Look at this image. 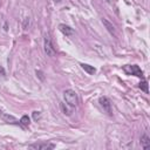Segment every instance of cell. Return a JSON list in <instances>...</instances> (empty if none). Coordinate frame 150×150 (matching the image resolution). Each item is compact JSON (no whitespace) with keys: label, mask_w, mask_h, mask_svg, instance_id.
<instances>
[{"label":"cell","mask_w":150,"mask_h":150,"mask_svg":"<svg viewBox=\"0 0 150 150\" xmlns=\"http://www.w3.org/2000/svg\"><path fill=\"white\" fill-rule=\"evenodd\" d=\"M63 98L66 101V103L71 107V108H75L79 103V97H77V94L75 90L73 89H66L63 91Z\"/></svg>","instance_id":"cell-1"},{"label":"cell","mask_w":150,"mask_h":150,"mask_svg":"<svg viewBox=\"0 0 150 150\" xmlns=\"http://www.w3.org/2000/svg\"><path fill=\"white\" fill-rule=\"evenodd\" d=\"M122 69L127 75H134V76L143 79V71L137 64H125L122 67Z\"/></svg>","instance_id":"cell-2"},{"label":"cell","mask_w":150,"mask_h":150,"mask_svg":"<svg viewBox=\"0 0 150 150\" xmlns=\"http://www.w3.org/2000/svg\"><path fill=\"white\" fill-rule=\"evenodd\" d=\"M43 49H45V53L47 54V56H55V49L52 45V40L49 38V35H46L45 36V40H43Z\"/></svg>","instance_id":"cell-3"},{"label":"cell","mask_w":150,"mask_h":150,"mask_svg":"<svg viewBox=\"0 0 150 150\" xmlns=\"http://www.w3.org/2000/svg\"><path fill=\"white\" fill-rule=\"evenodd\" d=\"M98 103H100V105L103 108V110H104L107 114L111 115V103H110V101H109V98H108V97H105V96L100 97Z\"/></svg>","instance_id":"cell-4"},{"label":"cell","mask_w":150,"mask_h":150,"mask_svg":"<svg viewBox=\"0 0 150 150\" xmlns=\"http://www.w3.org/2000/svg\"><path fill=\"white\" fill-rule=\"evenodd\" d=\"M0 117L4 120V122L6 123H9V124H15V125H20V121L16 120L14 116L12 115H8V114H4L1 110H0Z\"/></svg>","instance_id":"cell-5"},{"label":"cell","mask_w":150,"mask_h":150,"mask_svg":"<svg viewBox=\"0 0 150 150\" xmlns=\"http://www.w3.org/2000/svg\"><path fill=\"white\" fill-rule=\"evenodd\" d=\"M30 149H36V150H42V149H54L55 145L52 143H34L29 145Z\"/></svg>","instance_id":"cell-6"},{"label":"cell","mask_w":150,"mask_h":150,"mask_svg":"<svg viewBox=\"0 0 150 150\" xmlns=\"http://www.w3.org/2000/svg\"><path fill=\"white\" fill-rule=\"evenodd\" d=\"M59 29H60V32H61L62 34H64L66 36H71V35L74 34L73 28H70L69 26H67V25H64V23L59 25Z\"/></svg>","instance_id":"cell-7"},{"label":"cell","mask_w":150,"mask_h":150,"mask_svg":"<svg viewBox=\"0 0 150 150\" xmlns=\"http://www.w3.org/2000/svg\"><path fill=\"white\" fill-rule=\"evenodd\" d=\"M80 66H81V68H82L86 73H88L89 75H94V74L96 73V68H95L94 66H90V64H88V63H80Z\"/></svg>","instance_id":"cell-8"},{"label":"cell","mask_w":150,"mask_h":150,"mask_svg":"<svg viewBox=\"0 0 150 150\" xmlns=\"http://www.w3.org/2000/svg\"><path fill=\"white\" fill-rule=\"evenodd\" d=\"M102 22H103V25L105 26V28H107V30L111 34V35H114V36H116V34H115V27L112 26V23H110L107 19H102Z\"/></svg>","instance_id":"cell-9"},{"label":"cell","mask_w":150,"mask_h":150,"mask_svg":"<svg viewBox=\"0 0 150 150\" xmlns=\"http://www.w3.org/2000/svg\"><path fill=\"white\" fill-rule=\"evenodd\" d=\"M141 145H142V148L144 150H146V149L150 148V138H149L148 135H143L141 137Z\"/></svg>","instance_id":"cell-10"},{"label":"cell","mask_w":150,"mask_h":150,"mask_svg":"<svg viewBox=\"0 0 150 150\" xmlns=\"http://www.w3.org/2000/svg\"><path fill=\"white\" fill-rule=\"evenodd\" d=\"M19 121H20V127H22V128L28 127L29 125V122H30V120H29V117L27 115H23Z\"/></svg>","instance_id":"cell-11"},{"label":"cell","mask_w":150,"mask_h":150,"mask_svg":"<svg viewBox=\"0 0 150 150\" xmlns=\"http://www.w3.org/2000/svg\"><path fill=\"white\" fill-rule=\"evenodd\" d=\"M60 107H61V110L63 111V114L64 115H71V112H73V108H68V104H66V103H61L60 104Z\"/></svg>","instance_id":"cell-12"},{"label":"cell","mask_w":150,"mask_h":150,"mask_svg":"<svg viewBox=\"0 0 150 150\" xmlns=\"http://www.w3.org/2000/svg\"><path fill=\"white\" fill-rule=\"evenodd\" d=\"M139 88H141V90H143L144 93H149V89H148V82L145 81V80H143L142 82H139V86H138Z\"/></svg>","instance_id":"cell-13"},{"label":"cell","mask_w":150,"mask_h":150,"mask_svg":"<svg viewBox=\"0 0 150 150\" xmlns=\"http://www.w3.org/2000/svg\"><path fill=\"white\" fill-rule=\"evenodd\" d=\"M5 76H6V71H5L4 67H2V66H0V79H4Z\"/></svg>","instance_id":"cell-14"},{"label":"cell","mask_w":150,"mask_h":150,"mask_svg":"<svg viewBox=\"0 0 150 150\" xmlns=\"http://www.w3.org/2000/svg\"><path fill=\"white\" fill-rule=\"evenodd\" d=\"M40 115H41L40 111H34V112H33V117H34V120H38V118L40 117Z\"/></svg>","instance_id":"cell-15"},{"label":"cell","mask_w":150,"mask_h":150,"mask_svg":"<svg viewBox=\"0 0 150 150\" xmlns=\"http://www.w3.org/2000/svg\"><path fill=\"white\" fill-rule=\"evenodd\" d=\"M105 1H107V2H110V1H111V0H105Z\"/></svg>","instance_id":"cell-16"}]
</instances>
